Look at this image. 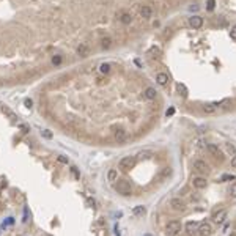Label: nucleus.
Returning <instances> with one entry per match:
<instances>
[{
    "label": "nucleus",
    "mask_w": 236,
    "mask_h": 236,
    "mask_svg": "<svg viewBox=\"0 0 236 236\" xmlns=\"http://www.w3.org/2000/svg\"><path fill=\"white\" fill-rule=\"evenodd\" d=\"M113 189L116 190L118 194H121V195H131L132 194L131 184L128 183V181H124V179H116L113 183Z\"/></svg>",
    "instance_id": "1"
},
{
    "label": "nucleus",
    "mask_w": 236,
    "mask_h": 236,
    "mask_svg": "<svg viewBox=\"0 0 236 236\" xmlns=\"http://www.w3.org/2000/svg\"><path fill=\"white\" fill-rule=\"evenodd\" d=\"M178 231H181V222L179 220H170L165 227V233L168 236H175V234H178Z\"/></svg>",
    "instance_id": "2"
},
{
    "label": "nucleus",
    "mask_w": 236,
    "mask_h": 236,
    "mask_svg": "<svg viewBox=\"0 0 236 236\" xmlns=\"http://www.w3.org/2000/svg\"><path fill=\"white\" fill-rule=\"evenodd\" d=\"M134 164H135V159H134L132 156H124V158L120 161V164H118V167H120V168H123V170H128V168H131Z\"/></svg>",
    "instance_id": "3"
},
{
    "label": "nucleus",
    "mask_w": 236,
    "mask_h": 236,
    "mask_svg": "<svg viewBox=\"0 0 236 236\" xmlns=\"http://www.w3.org/2000/svg\"><path fill=\"white\" fill-rule=\"evenodd\" d=\"M198 233H200L202 236H210L213 233V227L211 224H208V222H203L198 225Z\"/></svg>",
    "instance_id": "4"
},
{
    "label": "nucleus",
    "mask_w": 236,
    "mask_h": 236,
    "mask_svg": "<svg viewBox=\"0 0 236 236\" xmlns=\"http://www.w3.org/2000/svg\"><path fill=\"white\" fill-rule=\"evenodd\" d=\"M170 206H172V210H175V211H183L186 203L181 200V198H172V200H170Z\"/></svg>",
    "instance_id": "5"
},
{
    "label": "nucleus",
    "mask_w": 236,
    "mask_h": 236,
    "mask_svg": "<svg viewBox=\"0 0 236 236\" xmlns=\"http://www.w3.org/2000/svg\"><path fill=\"white\" fill-rule=\"evenodd\" d=\"M189 25L192 27V29H200V27L203 25V17L200 16H192V17H189Z\"/></svg>",
    "instance_id": "6"
},
{
    "label": "nucleus",
    "mask_w": 236,
    "mask_h": 236,
    "mask_svg": "<svg viewBox=\"0 0 236 236\" xmlns=\"http://www.w3.org/2000/svg\"><path fill=\"white\" fill-rule=\"evenodd\" d=\"M192 184H194V187H197V189H205V187L208 186V181H206L203 176H195V178L192 179Z\"/></svg>",
    "instance_id": "7"
},
{
    "label": "nucleus",
    "mask_w": 236,
    "mask_h": 236,
    "mask_svg": "<svg viewBox=\"0 0 236 236\" xmlns=\"http://www.w3.org/2000/svg\"><path fill=\"white\" fill-rule=\"evenodd\" d=\"M225 217H227V211H225V210H220V211L214 213V216H213V220H214L216 224H224Z\"/></svg>",
    "instance_id": "8"
},
{
    "label": "nucleus",
    "mask_w": 236,
    "mask_h": 236,
    "mask_svg": "<svg viewBox=\"0 0 236 236\" xmlns=\"http://www.w3.org/2000/svg\"><path fill=\"white\" fill-rule=\"evenodd\" d=\"M140 16L143 17V19H150V17L153 16V8L148 6V5H143L140 8Z\"/></svg>",
    "instance_id": "9"
},
{
    "label": "nucleus",
    "mask_w": 236,
    "mask_h": 236,
    "mask_svg": "<svg viewBox=\"0 0 236 236\" xmlns=\"http://www.w3.org/2000/svg\"><path fill=\"white\" fill-rule=\"evenodd\" d=\"M194 168L197 172H208V164H206L205 161H202V159H197L194 162Z\"/></svg>",
    "instance_id": "10"
},
{
    "label": "nucleus",
    "mask_w": 236,
    "mask_h": 236,
    "mask_svg": "<svg viewBox=\"0 0 236 236\" xmlns=\"http://www.w3.org/2000/svg\"><path fill=\"white\" fill-rule=\"evenodd\" d=\"M143 95H145V98H147V99H150V101H153V99H156V96H158V92H156V90H154L153 87H148V88H145Z\"/></svg>",
    "instance_id": "11"
},
{
    "label": "nucleus",
    "mask_w": 236,
    "mask_h": 236,
    "mask_svg": "<svg viewBox=\"0 0 236 236\" xmlns=\"http://www.w3.org/2000/svg\"><path fill=\"white\" fill-rule=\"evenodd\" d=\"M90 54V47H88V44H85V43H82L80 46L77 47V55L79 57H87Z\"/></svg>",
    "instance_id": "12"
},
{
    "label": "nucleus",
    "mask_w": 236,
    "mask_h": 236,
    "mask_svg": "<svg viewBox=\"0 0 236 236\" xmlns=\"http://www.w3.org/2000/svg\"><path fill=\"white\" fill-rule=\"evenodd\" d=\"M113 137H115V140H116L118 143L124 142V140H126V131H124V129H116L115 134H113Z\"/></svg>",
    "instance_id": "13"
},
{
    "label": "nucleus",
    "mask_w": 236,
    "mask_h": 236,
    "mask_svg": "<svg viewBox=\"0 0 236 236\" xmlns=\"http://www.w3.org/2000/svg\"><path fill=\"white\" fill-rule=\"evenodd\" d=\"M156 80H158L159 85L164 87V85H167V82H168V74H165V72H158Z\"/></svg>",
    "instance_id": "14"
},
{
    "label": "nucleus",
    "mask_w": 236,
    "mask_h": 236,
    "mask_svg": "<svg viewBox=\"0 0 236 236\" xmlns=\"http://www.w3.org/2000/svg\"><path fill=\"white\" fill-rule=\"evenodd\" d=\"M206 150L210 151L213 156H220V150H219V147H217V145H214V143H208V145H206Z\"/></svg>",
    "instance_id": "15"
},
{
    "label": "nucleus",
    "mask_w": 236,
    "mask_h": 236,
    "mask_svg": "<svg viewBox=\"0 0 236 236\" xmlns=\"http://www.w3.org/2000/svg\"><path fill=\"white\" fill-rule=\"evenodd\" d=\"M198 222H195V220H189L187 224H186V230H187V233H194V231H197L198 230Z\"/></svg>",
    "instance_id": "16"
},
{
    "label": "nucleus",
    "mask_w": 236,
    "mask_h": 236,
    "mask_svg": "<svg viewBox=\"0 0 236 236\" xmlns=\"http://www.w3.org/2000/svg\"><path fill=\"white\" fill-rule=\"evenodd\" d=\"M120 22L124 24V25H129V24L132 22V14H131V13H121V16H120Z\"/></svg>",
    "instance_id": "17"
},
{
    "label": "nucleus",
    "mask_w": 236,
    "mask_h": 236,
    "mask_svg": "<svg viewBox=\"0 0 236 236\" xmlns=\"http://www.w3.org/2000/svg\"><path fill=\"white\" fill-rule=\"evenodd\" d=\"M101 47L102 49H110L112 47V38L110 36H104L101 40Z\"/></svg>",
    "instance_id": "18"
},
{
    "label": "nucleus",
    "mask_w": 236,
    "mask_h": 236,
    "mask_svg": "<svg viewBox=\"0 0 236 236\" xmlns=\"http://www.w3.org/2000/svg\"><path fill=\"white\" fill-rule=\"evenodd\" d=\"M132 213H134V216H145V214H147V208L139 205V206H135L132 210Z\"/></svg>",
    "instance_id": "19"
},
{
    "label": "nucleus",
    "mask_w": 236,
    "mask_h": 236,
    "mask_svg": "<svg viewBox=\"0 0 236 236\" xmlns=\"http://www.w3.org/2000/svg\"><path fill=\"white\" fill-rule=\"evenodd\" d=\"M107 179L110 181V183H115V181L118 179V172H116L115 168L109 170V173H107Z\"/></svg>",
    "instance_id": "20"
},
{
    "label": "nucleus",
    "mask_w": 236,
    "mask_h": 236,
    "mask_svg": "<svg viewBox=\"0 0 236 236\" xmlns=\"http://www.w3.org/2000/svg\"><path fill=\"white\" fill-rule=\"evenodd\" d=\"M216 106H214V102L213 104H203V107H202V110L205 112V113H214L216 112Z\"/></svg>",
    "instance_id": "21"
},
{
    "label": "nucleus",
    "mask_w": 236,
    "mask_h": 236,
    "mask_svg": "<svg viewBox=\"0 0 236 236\" xmlns=\"http://www.w3.org/2000/svg\"><path fill=\"white\" fill-rule=\"evenodd\" d=\"M2 110H3V113L8 116V118H10V120H17V116H16V113L11 110V109H8V107H3L2 109Z\"/></svg>",
    "instance_id": "22"
},
{
    "label": "nucleus",
    "mask_w": 236,
    "mask_h": 236,
    "mask_svg": "<svg viewBox=\"0 0 236 236\" xmlns=\"http://www.w3.org/2000/svg\"><path fill=\"white\" fill-rule=\"evenodd\" d=\"M176 88H178L179 95H183L184 98L187 96V88H186V85H184V84H178V85H176Z\"/></svg>",
    "instance_id": "23"
},
{
    "label": "nucleus",
    "mask_w": 236,
    "mask_h": 236,
    "mask_svg": "<svg viewBox=\"0 0 236 236\" xmlns=\"http://www.w3.org/2000/svg\"><path fill=\"white\" fill-rule=\"evenodd\" d=\"M99 71H101L102 74H107V72H110V65H109V63H102V65L99 66Z\"/></svg>",
    "instance_id": "24"
},
{
    "label": "nucleus",
    "mask_w": 236,
    "mask_h": 236,
    "mask_svg": "<svg viewBox=\"0 0 236 236\" xmlns=\"http://www.w3.org/2000/svg\"><path fill=\"white\" fill-rule=\"evenodd\" d=\"M228 194L231 198H236V183H233L230 187H228Z\"/></svg>",
    "instance_id": "25"
},
{
    "label": "nucleus",
    "mask_w": 236,
    "mask_h": 236,
    "mask_svg": "<svg viewBox=\"0 0 236 236\" xmlns=\"http://www.w3.org/2000/svg\"><path fill=\"white\" fill-rule=\"evenodd\" d=\"M41 135L44 139H52V132L49 131V129H44V131H41Z\"/></svg>",
    "instance_id": "26"
},
{
    "label": "nucleus",
    "mask_w": 236,
    "mask_h": 236,
    "mask_svg": "<svg viewBox=\"0 0 236 236\" xmlns=\"http://www.w3.org/2000/svg\"><path fill=\"white\" fill-rule=\"evenodd\" d=\"M227 151H228L230 154H231V156H234V154H236V148H234V145H227Z\"/></svg>",
    "instance_id": "27"
},
{
    "label": "nucleus",
    "mask_w": 236,
    "mask_h": 236,
    "mask_svg": "<svg viewBox=\"0 0 236 236\" xmlns=\"http://www.w3.org/2000/svg\"><path fill=\"white\" fill-rule=\"evenodd\" d=\"M220 179L222 181H233V179H236V175H224Z\"/></svg>",
    "instance_id": "28"
},
{
    "label": "nucleus",
    "mask_w": 236,
    "mask_h": 236,
    "mask_svg": "<svg viewBox=\"0 0 236 236\" xmlns=\"http://www.w3.org/2000/svg\"><path fill=\"white\" fill-rule=\"evenodd\" d=\"M24 106H25L27 109H32V106H33V101H32V99H29V98H25V99H24Z\"/></svg>",
    "instance_id": "29"
},
{
    "label": "nucleus",
    "mask_w": 236,
    "mask_h": 236,
    "mask_svg": "<svg viewBox=\"0 0 236 236\" xmlns=\"http://www.w3.org/2000/svg\"><path fill=\"white\" fill-rule=\"evenodd\" d=\"M214 6H216V0H208V5H206L208 10H214Z\"/></svg>",
    "instance_id": "30"
},
{
    "label": "nucleus",
    "mask_w": 236,
    "mask_h": 236,
    "mask_svg": "<svg viewBox=\"0 0 236 236\" xmlns=\"http://www.w3.org/2000/svg\"><path fill=\"white\" fill-rule=\"evenodd\" d=\"M52 63H54V65H60V63H61V57L60 55H55V57L52 58Z\"/></svg>",
    "instance_id": "31"
},
{
    "label": "nucleus",
    "mask_w": 236,
    "mask_h": 236,
    "mask_svg": "<svg viewBox=\"0 0 236 236\" xmlns=\"http://www.w3.org/2000/svg\"><path fill=\"white\" fill-rule=\"evenodd\" d=\"M57 159H58V162H61V164H68V162H69V159L66 156H58Z\"/></svg>",
    "instance_id": "32"
},
{
    "label": "nucleus",
    "mask_w": 236,
    "mask_h": 236,
    "mask_svg": "<svg viewBox=\"0 0 236 236\" xmlns=\"http://www.w3.org/2000/svg\"><path fill=\"white\" fill-rule=\"evenodd\" d=\"M230 36H231L233 40H236V25H233V27H231V30H230Z\"/></svg>",
    "instance_id": "33"
},
{
    "label": "nucleus",
    "mask_w": 236,
    "mask_h": 236,
    "mask_svg": "<svg viewBox=\"0 0 236 236\" xmlns=\"http://www.w3.org/2000/svg\"><path fill=\"white\" fill-rule=\"evenodd\" d=\"M19 128L22 129V132H29V131H30V128H29L27 124H24V123H22V124H19Z\"/></svg>",
    "instance_id": "34"
},
{
    "label": "nucleus",
    "mask_w": 236,
    "mask_h": 236,
    "mask_svg": "<svg viewBox=\"0 0 236 236\" xmlns=\"http://www.w3.org/2000/svg\"><path fill=\"white\" fill-rule=\"evenodd\" d=\"M71 172H72V175H74V178H79V176H80V175H79V172H77V167H72Z\"/></svg>",
    "instance_id": "35"
},
{
    "label": "nucleus",
    "mask_w": 236,
    "mask_h": 236,
    "mask_svg": "<svg viewBox=\"0 0 236 236\" xmlns=\"http://www.w3.org/2000/svg\"><path fill=\"white\" fill-rule=\"evenodd\" d=\"M87 205H88V206H92V208H95V205H96V203H95L93 198H87Z\"/></svg>",
    "instance_id": "36"
},
{
    "label": "nucleus",
    "mask_w": 236,
    "mask_h": 236,
    "mask_svg": "<svg viewBox=\"0 0 236 236\" xmlns=\"http://www.w3.org/2000/svg\"><path fill=\"white\" fill-rule=\"evenodd\" d=\"M173 113H175V109H173V107H170V109H168V110L165 112V115H167V116H172V115H173Z\"/></svg>",
    "instance_id": "37"
},
{
    "label": "nucleus",
    "mask_w": 236,
    "mask_h": 236,
    "mask_svg": "<svg viewBox=\"0 0 236 236\" xmlns=\"http://www.w3.org/2000/svg\"><path fill=\"white\" fill-rule=\"evenodd\" d=\"M231 167H234V168H236V154L231 158Z\"/></svg>",
    "instance_id": "38"
},
{
    "label": "nucleus",
    "mask_w": 236,
    "mask_h": 236,
    "mask_svg": "<svg viewBox=\"0 0 236 236\" xmlns=\"http://www.w3.org/2000/svg\"><path fill=\"white\" fill-rule=\"evenodd\" d=\"M115 234L120 236V228H118V225H115Z\"/></svg>",
    "instance_id": "39"
},
{
    "label": "nucleus",
    "mask_w": 236,
    "mask_h": 236,
    "mask_svg": "<svg viewBox=\"0 0 236 236\" xmlns=\"http://www.w3.org/2000/svg\"><path fill=\"white\" fill-rule=\"evenodd\" d=\"M143 236H153V234H143Z\"/></svg>",
    "instance_id": "40"
}]
</instances>
